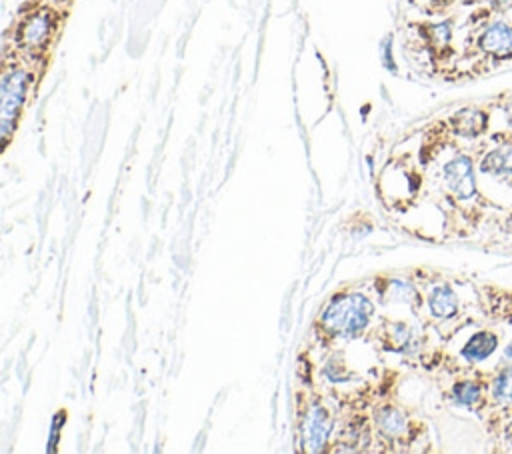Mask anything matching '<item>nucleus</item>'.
I'll return each instance as SVG.
<instances>
[{"label":"nucleus","mask_w":512,"mask_h":454,"mask_svg":"<svg viewBox=\"0 0 512 454\" xmlns=\"http://www.w3.org/2000/svg\"><path fill=\"white\" fill-rule=\"evenodd\" d=\"M30 84L32 74L26 68L14 66L4 70L0 84V132L4 142H8L12 130L16 128V120L26 102Z\"/></svg>","instance_id":"f257e3e1"},{"label":"nucleus","mask_w":512,"mask_h":454,"mask_svg":"<svg viewBox=\"0 0 512 454\" xmlns=\"http://www.w3.org/2000/svg\"><path fill=\"white\" fill-rule=\"evenodd\" d=\"M56 30V14L50 8H36L26 14L16 30L18 46L30 54L42 52Z\"/></svg>","instance_id":"f03ea898"},{"label":"nucleus","mask_w":512,"mask_h":454,"mask_svg":"<svg viewBox=\"0 0 512 454\" xmlns=\"http://www.w3.org/2000/svg\"><path fill=\"white\" fill-rule=\"evenodd\" d=\"M430 310L436 318H450L458 310V298L450 286H436L430 294Z\"/></svg>","instance_id":"1a4fd4ad"},{"label":"nucleus","mask_w":512,"mask_h":454,"mask_svg":"<svg viewBox=\"0 0 512 454\" xmlns=\"http://www.w3.org/2000/svg\"><path fill=\"white\" fill-rule=\"evenodd\" d=\"M454 398L464 406H472L480 398V388H478V384H474L470 380H462L454 386Z\"/></svg>","instance_id":"9b49d317"},{"label":"nucleus","mask_w":512,"mask_h":454,"mask_svg":"<svg viewBox=\"0 0 512 454\" xmlns=\"http://www.w3.org/2000/svg\"><path fill=\"white\" fill-rule=\"evenodd\" d=\"M330 430H332V422H330V416L326 414V410L320 406L310 408V412L306 416L308 450H320L326 444Z\"/></svg>","instance_id":"39448f33"},{"label":"nucleus","mask_w":512,"mask_h":454,"mask_svg":"<svg viewBox=\"0 0 512 454\" xmlns=\"http://www.w3.org/2000/svg\"><path fill=\"white\" fill-rule=\"evenodd\" d=\"M488 4H490V8H494L496 12H502V10H506V8L512 4V0H488Z\"/></svg>","instance_id":"2eb2a0df"},{"label":"nucleus","mask_w":512,"mask_h":454,"mask_svg":"<svg viewBox=\"0 0 512 454\" xmlns=\"http://www.w3.org/2000/svg\"><path fill=\"white\" fill-rule=\"evenodd\" d=\"M432 34H434V40L438 44H446L450 40V24L448 22H442V24H436L432 26Z\"/></svg>","instance_id":"4468645a"},{"label":"nucleus","mask_w":512,"mask_h":454,"mask_svg":"<svg viewBox=\"0 0 512 454\" xmlns=\"http://www.w3.org/2000/svg\"><path fill=\"white\" fill-rule=\"evenodd\" d=\"M496 344H498L496 336H494L492 332L482 330V332H476V334L466 342V346L462 348V354H464V358L470 360V362H480V360L488 358V356L494 352Z\"/></svg>","instance_id":"0eeeda50"},{"label":"nucleus","mask_w":512,"mask_h":454,"mask_svg":"<svg viewBox=\"0 0 512 454\" xmlns=\"http://www.w3.org/2000/svg\"><path fill=\"white\" fill-rule=\"evenodd\" d=\"M390 296L394 300H400V302H410L412 298H416V290L406 284V282H390Z\"/></svg>","instance_id":"ddd939ff"},{"label":"nucleus","mask_w":512,"mask_h":454,"mask_svg":"<svg viewBox=\"0 0 512 454\" xmlns=\"http://www.w3.org/2000/svg\"><path fill=\"white\" fill-rule=\"evenodd\" d=\"M494 396H496V400H500L504 404H512V366L506 368L494 380Z\"/></svg>","instance_id":"f8f14e48"},{"label":"nucleus","mask_w":512,"mask_h":454,"mask_svg":"<svg viewBox=\"0 0 512 454\" xmlns=\"http://www.w3.org/2000/svg\"><path fill=\"white\" fill-rule=\"evenodd\" d=\"M376 422H378V428L386 434V436H400L404 430H406V420L404 416L394 410V408H386V410H380L378 416H376Z\"/></svg>","instance_id":"9d476101"},{"label":"nucleus","mask_w":512,"mask_h":454,"mask_svg":"<svg viewBox=\"0 0 512 454\" xmlns=\"http://www.w3.org/2000/svg\"><path fill=\"white\" fill-rule=\"evenodd\" d=\"M480 48L496 58L512 56V26L506 22L490 24L478 40Z\"/></svg>","instance_id":"20e7f679"},{"label":"nucleus","mask_w":512,"mask_h":454,"mask_svg":"<svg viewBox=\"0 0 512 454\" xmlns=\"http://www.w3.org/2000/svg\"><path fill=\"white\" fill-rule=\"evenodd\" d=\"M444 180L450 192L458 198H470L476 190L474 168L468 156H456L444 166Z\"/></svg>","instance_id":"7ed1b4c3"},{"label":"nucleus","mask_w":512,"mask_h":454,"mask_svg":"<svg viewBox=\"0 0 512 454\" xmlns=\"http://www.w3.org/2000/svg\"><path fill=\"white\" fill-rule=\"evenodd\" d=\"M482 172L494 176H512V146H502L488 152L480 164Z\"/></svg>","instance_id":"6e6552de"},{"label":"nucleus","mask_w":512,"mask_h":454,"mask_svg":"<svg viewBox=\"0 0 512 454\" xmlns=\"http://www.w3.org/2000/svg\"><path fill=\"white\" fill-rule=\"evenodd\" d=\"M504 360L512 366V344L506 348V352H504Z\"/></svg>","instance_id":"dca6fc26"},{"label":"nucleus","mask_w":512,"mask_h":454,"mask_svg":"<svg viewBox=\"0 0 512 454\" xmlns=\"http://www.w3.org/2000/svg\"><path fill=\"white\" fill-rule=\"evenodd\" d=\"M466 2H478V0H466Z\"/></svg>","instance_id":"a211bd4d"},{"label":"nucleus","mask_w":512,"mask_h":454,"mask_svg":"<svg viewBox=\"0 0 512 454\" xmlns=\"http://www.w3.org/2000/svg\"><path fill=\"white\" fill-rule=\"evenodd\" d=\"M452 128L464 138H474L484 132L488 124V114L478 108H462L452 116Z\"/></svg>","instance_id":"423d86ee"},{"label":"nucleus","mask_w":512,"mask_h":454,"mask_svg":"<svg viewBox=\"0 0 512 454\" xmlns=\"http://www.w3.org/2000/svg\"><path fill=\"white\" fill-rule=\"evenodd\" d=\"M506 436H508V440H510V444H512V424L508 426V432H506Z\"/></svg>","instance_id":"f3484780"}]
</instances>
